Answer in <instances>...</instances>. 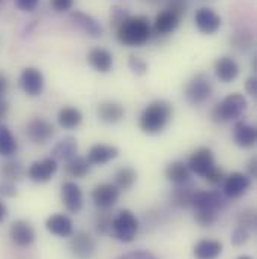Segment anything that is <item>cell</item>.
<instances>
[{
	"mask_svg": "<svg viewBox=\"0 0 257 259\" xmlns=\"http://www.w3.org/2000/svg\"><path fill=\"white\" fill-rule=\"evenodd\" d=\"M172 116L173 106L166 100H155L143 109L138 118V127L146 134H160L167 128Z\"/></svg>",
	"mask_w": 257,
	"mask_h": 259,
	"instance_id": "cell-1",
	"label": "cell"
},
{
	"mask_svg": "<svg viewBox=\"0 0 257 259\" xmlns=\"http://www.w3.org/2000/svg\"><path fill=\"white\" fill-rule=\"evenodd\" d=\"M152 35V27L147 17L135 15L128 18L116 29V38L122 46L127 47H141L144 46Z\"/></svg>",
	"mask_w": 257,
	"mask_h": 259,
	"instance_id": "cell-2",
	"label": "cell"
},
{
	"mask_svg": "<svg viewBox=\"0 0 257 259\" xmlns=\"http://www.w3.org/2000/svg\"><path fill=\"white\" fill-rule=\"evenodd\" d=\"M248 101L242 94H230L224 97L212 110V119L217 124H227L239 119L247 110Z\"/></svg>",
	"mask_w": 257,
	"mask_h": 259,
	"instance_id": "cell-3",
	"label": "cell"
},
{
	"mask_svg": "<svg viewBox=\"0 0 257 259\" xmlns=\"http://www.w3.org/2000/svg\"><path fill=\"white\" fill-rule=\"evenodd\" d=\"M140 223L137 215L131 209H122L112 220L113 235L122 243H132L138 234Z\"/></svg>",
	"mask_w": 257,
	"mask_h": 259,
	"instance_id": "cell-4",
	"label": "cell"
},
{
	"mask_svg": "<svg viewBox=\"0 0 257 259\" xmlns=\"http://www.w3.org/2000/svg\"><path fill=\"white\" fill-rule=\"evenodd\" d=\"M212 92H214V86H212L211 78L206 74L194 75L185 86V98L194 106H198L208 101Z\"/></svg>",
	"mask_w": 257,
	"mask_h": 259,
	"instance_id": "cell-5",
	"label": "cell"
},
{
	"mask_svg": "<svg viewBox=\"0 0 257 259\" xmlns=\"http://www.w3.org/2000/svg\"><path fill=\"white\" fill-rule=\"evenodd\" d=\"M187 166L191 170V174H195V175L204 178V175L215 166V157H214L212 149L206 148V146L195 149L190 155Z\"/></svg>",
	"mask_w": 257,
	"mask_h": 259,
	"instance_id": "cell-6",
	"label": "cell"
},
{
	"mask_svg": "<svg viewBox=\"0 0 257 259\" xmlns=\"http://www.w3.org/2000/svg\"><path fill=\"white\" fill-rule=\"evenodd\" d=\"M69 250L77 258L89 259L96 250V241H95V238L89 232L78 231V232L71 235Z\"/></svg>",
	"mask_w": 257,
	"mask_h": 259,
	"instance_id": "cell-7",
	"label": "cell"
},
{
	"mask_svg": "<svg viewBox=\"0 0 257 259\" xmlns=\"http://www.w3.org/2000/svg\"><path fill=\"white\" fill-rule=\"evenodd\" d=\"M44 84H45L44 75L38 68L29 66V68H24L21 71V74H20V88L29 97L41 95L42 91H44Z\"/></svg>",
	"mask_w": 257,
	"mask_h": 259,
	"instance_id": "cell-8",
	"label": "cell"
},
{
	"mask_svg": "<svg viewBox=\"0 0 257 259\" xmlns=\"http://www.w3.org/2000/svg\"><path fill=\"white\" fill-rule=\"evenodd\" d=\"M55 134V127L45 118H33L26 125V136L35 145L47 143Z\"/></svg>",
	"mask_w": 257,
	"mask_h": 259,
	"instance_id": "cell-9",
	"label": "cell"
},
{
	"mask_svg": "<svg viewBox=\"0 0 257 259\" xmlns=\"http://www.w3.org/2000/svg\"><path fill=\"white\" fill-rule=\"evenodd\" d=\"M90 196H92V200H93L96 208L110 209L118 203L119 196H121V190L112 183H102V184H98L92 190Z\"/></svg>",
	"mask_w": 257,
	"mask_h": 259,
	"instance_id": "cell-10",
	"label": "cell"
},
{
	"mask_svg": "<svg viewBox=\"0 0 257 259\" xmlns=\"http://www.w3.org/2000/svg\"><path fill=\"white\" fill-rule=\"evenodd\" d=\"M251 187V178L244 172H232L223 180V192L230 199H238Z\"/></svg>",
	"mask_w": 257,
	"mask_h": 259,
	"instance_id": "cell-11",
	"label": "cell"
},
{
	"mask_svg": "<svg viewBox=\"0 0 257 259\" xmlns=\"http://www.w3.org/2000/svg\"><path fill=\"white\" fill-rule=\"evenodd\" d=\"M58 167H59L58 160H55L53 157H47V158L33 161L27 170V175L33 183L42 184V183H48L55 177V174L58 172Z\"/></svg>",
	"mask_w": 257,
	"mask_h": 259,
	"instance_id": "cell-12",
	"label": "cell"
},
{
	"mask_svg": "<svg viewBox=\"0 0 257 259\" xmlns=\"http://www.w3.org/2000/svg\"><path fill=\"white\" fill-rule=\"evenodd\" d=\"M61 199L64 203L65 209L71 214H77L81 211L83 205H84V196L80 189L78 184H75L74 181H66L62 184L61 189Z\"/></svg>",
	"mask_w": 257,
	"mask_h": 259,
	"instance_id": "cell-13",
	"label": "cell"
},
{
	"mask_svg": "<svg viewBox=\"0 0 257 259\" xmlns=\"http://www.w3.org/2000/svg\"><path fill=\"white\" fill-rule=\"evenodd\" d=\"M9 238L17 247H29L33 244L36 234L27 220H15L9 228Z\"/></svg>",
	"mask_w": 257,
	"mask_h": 259,
	"instance_id": "cell-14",
	"label": "cell"
},
{
	"mask_svg": "<svg viewBox=\"0 0 257 259\" xmlns=\"http://www.w3.org/2000/svg\"><path fill=\"white\" fill-rule=\"evenodd\" d=\"M194 21L203 35H214L221 27V17L211 8H200L194 15Z\"/></svg>",
	"mask_w": 257,
	"mask_h": 259,
	"instance_id": "cell-15",
	"label": "cell"
},
{
	"mask_svg": "<svg viewBox=\"0 0 257 259\" xmlns=\"http://www.w3.org/2000/svg\"><path fill=\"white\" fill-rule=\"evenodd\" d=\"M69 20L71 23L80 29L81 32H84L87 36L90 38H99L102 35V26L89 14L86 12H81V11H74L71 15H69Z\"/></svg>",
	"mask_w": 257,
	"mask_h": 259,
	"instance_id": "cell-16",
	"label": "cell"
},
{
	"mask_svg": "<svg viewBox=\"0 0 257 259\" xmlns=\"http://www.w3.org/2000/svg\"><path fill=\"white\" fill-rule=\"evenodd\" d=\"M119 155V149L115 145H106V143H96L90 146L87 152V161L93 166H104L115 160Z\"/></svg>",
	"mask_w": 257,
	"mask_h": 259,
	"instance_id": "cell-17",
	"label": "cell"
},
{
	"mask_svg": "<svg viewBox=\"0 0 257 259\" xmlns=\"http://www.w3.org/2000/svg\"><path fill=\"white\" fill-rule=\"evenodd\" d=\"M45 229L59 238H69L74 234V223L72 220L61 212H56L53 215H50L45 222Z\"/></svg>",
	"mask_w": 257,
	"mask_h": 259,
	"instance_id": "cell-18",
	"label": "cell"
},
{
	"mask_svg": "<svg viewBox=\"0 0 257 259\" xmlns=\"http://www.w3.org/2000/svg\"><path fill=\"white\" fill-rule=\"evenodd\" d=\"M214 71H215V75L220 81L223 83H230L233 81L238 75H239V65L238 62L233 59V58H229V56H221L215 61L214 64Z\"/></svg>",
	"mask_w": 257,
	"mask_h": 259,
	"instance_id": "cell-19",
	"label": "cell"
},
{
	"mask_svg": "<svg viewBox=\"0 0 257 259\" xmlns=\"http://www.w3.org/2000/svg\"><path fill=\"white\" fill-rule=\"evenodd\" d=\"M179 21H181V18L178 15H175L169 9H164L160 14H157L155 20H153V33H157L160 36L169 35L178 29Z\"/></svg>",
	"mask_w": 257,
	"mask_h": 259,
	"instance_id": "cell-20",
	"label": "cell"
},
{
	"mask_svg": "<svg viewBox=\"0 0 257 259\" xmlns=\"http://www.w3.org/2000/svg\"><path fill=\"white\" fill-rule=\"evenodd\" d=\"M195 209H221L224 206V199L220 194V192H208V190H200L194 192L193 202H191Z\"/></svg>",
	"mask_w": 257,
	"mask_h": 259,
	"instance_id": "cell-21",
	"label": "cell"
},
{
	"mask_svg": "<svg viewBox=\"0 0 257 259\" xmlns=\"http://www.w3.org/2000/svg\"><path fill=\"white\" fill-rule=\"evenodd\" d=\"M87 64L90 65L95 71L101 74H107L113 68V55L101 47H95L87 55Z\"/></svg>",
	"mask_w": 257,
	"mask_h": 259,
	"instance_id": "cell-22",
	"label": "cell"
},
{
	"mask_svg": "<svg viewBox=\"0 0 257 259\" xmlns=\"http://www.w3.org/2000/svg\"><path fill=\"white\" fill-rule=\"evenodd\" d=\"M164 174H166L167 181H170L175 186H185L191 180V170L188 169L187 163L181 160L169 163Z\"/></svg>",
	"mask_w": 257,
	"mask_h": 259,
	"instance_id": "cell-23",
	"label": "cell"
},
{
	"mask_svg": "<svg viewBox=\"0 0 257 259\" xmlns=\"http://www.w3.org/2000/svg\"><path fill=\"white\" fill-rule=\"evenodd\" d=\"M96 113L104 124H118L125 116V109L116 101H104L98 106Z\"/></svg>",
	"mask_w": 257,
	"mask_h": 259,
	"instance_id": "cell-24",
	"label": "cell"
},
{
	"mask_svg": "<svg viewBox=\"0 0 257 259\" xmlns=\"http://www.w3.org/2000/svg\"><path fill=\"white\" fill-rule=\"evenodd\" d=\"M233 140L239 148H253L257 140L256 127L247 122H238L233 128Z\"/></svg>",
	"mask_w": 257,
	"mask_h": 259,
	"instance_id": "cell-25",
	"label": "cell"
},
{
	"mask_svg": "<svg viewBox=\"0 0 257 259\" xmlns=\"http://www.w3.org/2000/svg\"><path fill=\"white\" fill-rule=\"evenodd\" d=\"M223 252V243L218 240L204 238L194 246L195 259H217Z\"/></svg>",
	"mask_w": 257,
	"mask_h": 259,
	"instance_id": "cell-26",
	"label": "cell"
},
{
	"mask_svg": "<svg viewBox=\"0 0 257 259\" xmlns=\"http://www.w3.org/2000/svg\"><path fill=\"white\" fill-rule=\"evenodd\" d=\"M77 151H78V143L74 137L71 136H66L64 139H61L55 148L52 149V154H53V158L55 160H62V161H68L71 160L72 157L77 155Z\"/></svg>",
	"mask_w": 257,
	"mask_h": 259,
	"instance_id": "cell-27",
	"label": "cell"
},
{
	"mask_svg": "<svg viewBox=\"0 0 257 259\" xmlns=\"http://www.w3.org/2000/svg\"><path fill=\"white\" fill-rule=\"evenodd\" d=\"M83 121V115L77 107L64 106L58 113V124L65 130L77 128Z\"/></svg>",
	"mask_w": 257,
	"mask_h": 259,
	"instance_id": "cell-28",
	"label": "cell"
},
{
	"mask_svg": "<svg viewBox=\"0 0 257 259\" xmlns=\"http://www.w3.org/2000/svg\"><path fill=\"white\" fill-rule=\"evenodd\" d=\"M90 166H92V164L87 161V158L75 155V157H72L71 160H68V161H66V164H65V170H66V174H68L69 177L81 180V178H84V177H87V175H89V172H90Z\"/></svg>",
	"mask_w": 257,
	"mask_h": 259,
	"instance_id": "cell-29",
	"label": "cell"
},
{
	"mask_svg": "<svg viewBox=\"0 0 257 259\" xmlns=\"http://www.w3.org/2000/svg\"><path fill=\"white\" fill-rule=\"evenodd\" d=\"M18 142L12 131L6 125L0 124V155L2 157H11L17 152Z\"/></svg>",
	"mask_w": 257,
	"mask_h": 259,
	"instance_id": "cell-30",
	"label": "cell"
},
{
	"mask_svg": "<svg viewBox=\"0 0 257 259\" xmlns=\"http://www.w3.org/2000/svg\"><path fill=\"white\" fill-rule=\"evenodd\" d=\"M135 181H137V172L132 169V167H129V166H125V167H121L118 172H116V175H115V186L122 192H125V190H129L134 184H135Z\"/></svg>",
	"mask_w": 257,
	"mask_h": 259,
	"instance_id": "cell-31",
	"label": "cell"
},
{
	"mask_svg": "<svg viewBox=\"0 0 257 259\" xmlns=\"http://www.w3.org/2000/svg\"><path fill=\"white\" fill-rule=\"evenodd\" d=\"M2 177L5 181H11V183L20 181L24 177V167L20 161L9 160L2 166Z\"/></svg>",
	"mask_w": 257,
	"mask_h": 259,
	"instance_id": "cell-32",
	"label": "cell"
},
{
	"mask_svg": "<svg viewBox=\"0 0 257 259\" xmlns=\"http://www.w3.org/2000/svg\"><path fill=\"white\" fill-rule=\"evenodd\" d=\"M193 196L194 190L178 186V189H175L170 194V199H172L173 205L181 206V208H188L191 205V202H193Z\"/></svg>",
	"mask_w": 257,
	"mask_h": 259,
	"instance_id": "cell-33",
	"label": "cell"
},
{
	"mask_svg": "<svg viewBox=\"0 0 257 259\" xmlns=\"http://www.w3.org/2000/svg\"><path fill=\"white\" fill-rule=\"evenodd\" d=\"M195 222L200 226H211L217 222L218 219V211L217 209H195V215H194Z\"/></svg>",
	"mask_w": 257,
	"mask_h": 259,
	"instance_id": "cell-34",
	"label": "cell"
},
{
	"mask_svg": "<svg viewBox=\"0 0 257 259\" xmlns=\"http://www.w3.org/2000/svg\"><path fill=\"white\" fill-rule=\"evenodd\" d=\"M256 223L257 215L256 211L253 208H247V209H244V211L239 212V215H238V225L239 226H244L248 231H251V229L256 228Z\"/></svg>",
	"mask_w": 257,
	"mask_h": 259,
	"instance_id": "cell-35",
	"label": "cell"
},
{
	"mask_svg": "<svg viewBox=\"0 0 257 259\" xmlns=\"http://www.w3.org/2000/svg\"><path fill=\"white\" fill-rule=\"evenodd\" d=\"M128 66L135 75H143V74L147 72V64L140 56H135V55H131L129 56Z\"/></svg>",
	"mask_w": 257,
	"mask_h": 259,
	"instance_id": "cell-36",
	"label": "cell"
},
{
	"mask_svg": "<svg viewBox=\"0 0 257 259\" xmlns=\"http://www.w3.org/2000/svg\"><path fill=\"white\" fill-rule=\"evenodd\" d=\"M248 238H250V231H248L247 228L238 225V226L233 229V234H232V244H235V246H242V244H245V243L248 241Z\"/></svg>",
	"mask_w": 257,
	"mask_h": 259,
	"instance_id": "cell-37",
	"label": "cell"
},
{
	"mask_svg": "<svg viewBox=\"0 0 257 259\" xmlns=\"http://www.w3.org/2000/svg\"><path fill=\"white\" fill-rule=\"evenodd\" d=\"M112 220H113V219H112L107 212L99 214V215L96 217V222H95V229H96V232L101 234V235L107 234V232L112 229Z\"/></svg>",
	"mask_w": 257,
	"mask_h": 259,
	"instance_id": "cell-38",
	"label": "cell"
},
{
	"mask_svg": "<svg viewBox=\"0 0 257 259\" xmlns=\"http://www.w3.org/2000/svg\"><path fill=\"white\" fill-rule=\"evenodd\" d=\"M129 17V14L121 6H115L112 8V14H110V23L118 29L127 18Z\"/></svg>",
	"mask_w": 257,
	"mask_h": 259,
	"instance_id": "cell-39",
	"label": "cell"
},
{
	"mask_svg": "<svg viewBox=\"0 0 257 259\" xmlns=\"http://www.w3.org/2000/svg\"><path fill=\"white\" fill-rule=\"evenodd\" d=\"M187 8H188V2L187 0H169V3H167V9L172 11L179 18H182L185 15Z\"/></svg>",
	"mask_w": 257,
	"mask_h": 259,
	"instance_id": "cell-40",
	"label": "cell"
},
{
	"mask_svg": "<svg viewBox=\"0 0 257 259\" xmlns=\"http://www.w3.org/2000/svg\"><path fill=\"white\" fill-rule=\"evenodd\" d=\"M204 180L208 181V183H211V184H220V183H223V180H224V170L220 167V166H214L206 175H204Z\"/></svg>",
	"mask_w": 257,
	"mask_h": 259,
	"instance_id": "cell-41",
	"label": "cell"
},
{
	"mask_svg": "<svg viewBox=\"0 0 257 259\" xmlns=\"http://www.w3.org/2000/svg\"><path fill=\"white\" fill-rule=\"evenodd\" d=\"M39 5V0H15V6L23 12H33Z\"/></svg>",
	"mask_w": 257,
	"mask_h": 259,
	"instance_id": "cell-42",
	"label": "cell"
},
{
	"mask_svg": "<svg viewBox=\"0 0 257 259\" xmlns=\"http://www.w3.org/2000/svg\"><path fill=\"white\" fill-rule=\"evenodd\" d=\"M118 259H157V256L152 252L147 250H135V252H129Z\"/></svg>",
	"mask_w": 257,
	"mask_h": 259,
	"instance_id": "cell-43",
	"label": "cell"
},
{
	"mask_svg": "<svg viewBox=\"0 0 257 259\" xmlns=\"http://www.w3.org/2000/svg\"><path fill=\"white\" fill-rule=\"evenodd\" d=\"M0 194H2L3 197H14V196L17 194V187H15V184L11 183V181H5V180H3V183H0Z\"/></svg>",
	"mask_w": 257,
	"mask_h": 259,
	"instance_id": "cell-44",
	"label": "cell"
},
{
	"mask_svg": "<svg viewBox=\"0 0 257 259\" xmlns=\"http://www.w3.org/2000/svg\"><path fill=\"white\" fill-rule=\"evenodd\" d=\"M50 5L56 12H66L72 8L74 0H50Z\"/></svg>",
	"mask_w": 257,
	"mask_h": 259,
	"instance_id": "cell-45",
	"label": "cell"
},
{
	"mask_svg": "<svg viewBox=\"0 0 257 259\" xmlns=\"http://www.w3.org/2000/svg\"><path fill=\"white\" fill-rule=\"evenodd\" d=\"M245 91L248 95L256 97L257 95V78L256 75H251L245 80Z\"/></svg>",
	"mask_w": 257,
	"mask_h": 259,
	"instance_id": "cell-46",
	"label": "cell"
},
{
	"mask_svg": "<svg viewBox=\"0 0 257 259\" xmlns=\"http://www.w3.org/2000/svg\"><path fill=\"white\" fill-rule=\"evenodd\" d=\"M247 175L251 178V180H254L257 177V160L256 157H253L250 161H248V164H247Z\"/></svg>",
	"mask_w": 257,
	"mask_h": 259,
	"instance_id": "cell-47",
	"label": "cell"
},
{
	"mask_svg": "<svg viewBox=\"0 0 257 259\" xmlns=\"http://www.w3.org/2000/svg\"><path fill=\"white\" fill-rule=\"evenodd\" d=\"M8 86H9V83H8L6 75L0 72V98L5 97V94H6V91H8Z\"/></svg>",
	"mask_w": 257,
	"mask_h": 259,
	"instance_id": "cell-48",
	"label": "cell"
},
{
	"mask_svg": "<svg viewBox=\"0 0 257 259\" xmlns=\"http://www.w3.org/2000/svg\"><path fill=\"white\" fill-rule=\"evenodd\" d=\"M8 112H9V104H8V101H6L5 98H0V121L8 115Z\"/></svg>",
	"mask_w": 257,
	"mask_h": 259,
	"instance_id": "cell-49",
	"label": "cell"
},
{
	"mask_svg": "<svg viewBox=\"0 0 257 259\" xmlns=\"http://www.w3.org/2000/svg\"><path fill=\"white\" fill-rule=\"evenodd\" d=\"M6 214H8V209H6V205L0 200V222H3L5 220V217H6Z\"/></svg>",
	"mask_w": 257,
	"mask_h": 259,
	"instance_id": "cell-50",
	"label": "cell"
},
{
	"mask_svg": "<svg viewBox=\"0 0 257 259\" xmlns=\"http://www.w3.org/2000/svg\"><path fill=\"white\" fill-rule=\"evenodd\" d=\"M238 259H253L251 256H248V255H244V256H239Z\"/></svg>",
	"mask_w": 257,
	"mask_h": 259,
	"instance_id": "cell-51",
	"label": "cell"
},
{
	"mask_svg": "<svg viewBox=\"0 0 257 259\" xmlns=\"http://www.w3.org/2000/svg\"><path fill=\"white\" fill-rule=\"evenodd\" d=\"M144 2H149V3H158L160 0H144Z\"/></svg>",
	"mask_w": 257,
	"mask_h": 259,
	"instance_id": "cell-52",
	"label": "cell"
},
{
	"mask_svg": "<svg viewBox=\"0 0 257 259\" xmlns=\"http://www.w3.org/2000/svg\"><path fill=\"white\" fill-rule=\"evenodd\" d=\"M0 2H2V0H0Z\"/></svg>",
	"mask_w": 257,
	"mask_h": 259,
	"instance_id": "cell-53",
	"label": "cell"
}]
</instances>
